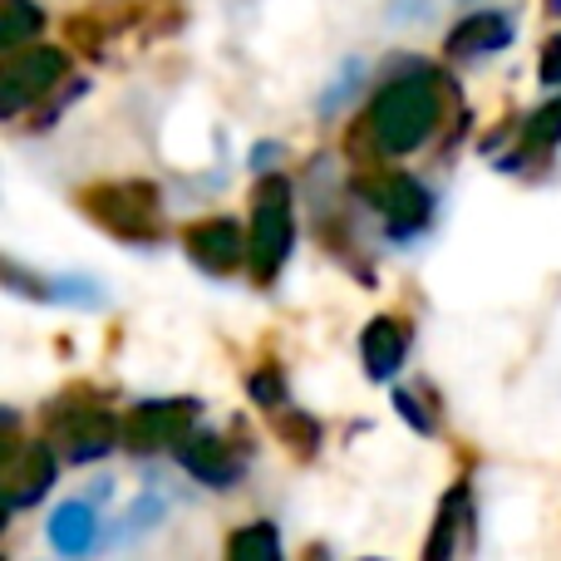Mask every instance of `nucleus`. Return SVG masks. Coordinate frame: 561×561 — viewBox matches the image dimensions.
Masks as SVG:
<instances>
[{"label": "nucleus", "instance_id": "nucleus-1", "mask_svg": "<svg viewBox=\"0 0 561 561\" xmlns=\"http://www.w3.org/2000/svg\"><path fill=\"white\" fill-rule=\"evenodd\" d=\"M444 75L428 65H409L394 79L375 89V99L365 104L355 128V148H369L375 158H404L419 153L444 124Z\"/></svg>", "mask_w": 561, "mask_h": 561}, {"label": "nucleus", "instance_id": "nucleus-2", "mask_svg": "<svg viewBox=\"0 0 561 561\" xmlns=\"http://www.w3.org/2000/svg\"><path fill=\"white\" fill-rule=\"evenodd\" d=\"M296 247V187L290 178L266 173L252 193V232H247V272L256 286H272Z\"/></svg>", "mask_w": 561, "mask_h": 561}, {"label": "nucleus", "instance_id": "nucleus-3", "mask_svg": "<svg viewBox=\"0 0 561 561\" xmlns=\"http://www.w3.org/2000/svg\"><path fill=\"white\" fill-rule=\"evenodd\" d=\"M355 193H359V203L379 217V227H385L394 242H414V237L434 222V207H438L434 193H428L414 173H394V168L365 173L355 183Z\"/></svg>", "mask_w": 561, "mask_h": 561}, {"label": "nucleus", "instance_id": "nucleus-4", "mask_svg": "<svg viewBox=\"0 0 561 561\" xmlns=\"http://www.w3.org/2000/svg\"><path fill=\"white\" fill-rule=\"evenodd\" d=\"M84 213L124 242H158L163 237V197L153 183H99L84 193Z\"/></svg>", "mask_w": 561, "mask_h": 561}, {"label": "nucleus", "instance_id": "nucleus-5", "mask_svg": "<svg viewBox=\"0 0 561 561\" xmlns=\"http://www.w3.org/2000/svg\"><path fill=\"white\" fill-rule=\"evenodd\" d=\"M65 79V49L55 45H20L0 65V118H15L35 108L49 89Z\"/></svg>", "mask_w": 561, "mask_h": 561}, {"label": "nucleus", "instance_id": "nucleus-6", "mask_svg": "<svg viewBox=\"0 0 561 561\" xmlns=\"http://www.w3.org/2000/svg\"><path fill=\"white\" fill-rule=\"evenodd\" d=\"M197 414H203L197 399H148L118 424V438L134 454H163V448H178L187 428H197Z\"/></svg>", "mask_w": 561, "mask_h": 561}, {"label": "nucleus", "instance_id": "nucleus-7", "mask_svg": "<svg viewBox=\"0 0 561 561\" xmlns=\"http://www.w3.org/2000/svg\"><path fill=\"white\" fill-rule=\"evenodd\" d=\"M55 444L69 463H94V458L114 454L118 444V419L99 404H79L55 419Z\"/></svg>", "mask_w": 561, "mask_h": 561}, {"label": "nucleus", "instance_id": "nucleus-8", "mask_svg": "<svg viewBox=\"0 0 561 561\" xmlns=\"http://www.w3.org/2000/svg\"><path fill=\"white\" fill-rule=\"evenodd\" d=\"M0 286L30 300H55V306H79V310L104 306V286L94 276H45V272H25V266L5 262V256H0Z\"/></svg>", "mask_w": 561, "mask_h": 561}, {"label": "nucleus", "instance_id": "nucleus-9", "mask_svg": "<svg viewBox=\"0 0 561 561\" xmlns=\"http://www.w3.org/2000/svg\"><path fill=\"white\" fill-rule=\"evenodd\" d=\"M173 454H178V463L207 488H232L247 468V458L237 454L222 434H207V428H187V434L178 438Z\"/></svg>", "mask_w": 561, "mask_h": 561}, {"label": "nucleus", "instance_id": "nucleus-10", "mask_svg": "<svg viewBox=\"0 0 561 561\" xmlns=\"http://www.w3.org/2000/svg\"><path fill=\"white\" fill-rule=\"evenodd\" d=\"M183 247L193 266H203L207 276H232L237 266H247V237L232 217H207V222L187 227Z\"/></svg>", "mask_w": 561, "mask_h": 561}, {"label": "nucleus", "instance_id": "nucleus-11", "mask_svg": "<svg viewBox=\"0 0 561 561\" xmlns=\"http://www.w3.org/2000/svg\"><path fill=\"white\" fill-rule=\"evenodd\" d=\"M55 483V454L49 444H20L10 463L0 468V503L5 507H35Z\"/></svg>", "mask_w": 561, "mask_h": 561}, {"label": "nucleus", "instance_id": "nucleus-12", "mask_svg": "<svg viewBox=\"0 0 561 561\" xmlns=\"http://www.w3.org/2000/svg\"><path fill=\"white\" fill-rule=\"evenodd\" d=\"M513 35H517V25L503 10H468L444 35V49H448V59H483L513 45Z\"/></svg>", "mask_w": 561, "mask_h": 561}, {"label": "nucleus", "instance_id": "nucleus-13", "mask_svg": "<svg viewBox=\"0 0 561 561\" xmlns=\"http://www.w3.org/2000/svg\"><path fill=\"white\" fill-rule=\"evenodd\" d=\"M557 148H561V94L547 99L542 108H533V114L523 118V128H517V148L503 153L497 163H503V173H527L533 163L552 158Z\"/></svg>", "mask_w": 561, "mask_h": 561}, {"label": "nucleus", "instance_id": "nucleus-14", "mask_svg": "<svg viewBox=\"0 0 561 561\" xmlns=\"http://www.w3.org/2000/svg\"><path fill=\"white\" fill-rule=\"evenodd\" d=\"M404 355H409V325L399 316H375L359 335V359H365V375L375 385L394 379L404 369Z\"/></svg>", "mask_w": 561, "mask_h": 561}, {"label": "nucleus", "instance_id": "nucleus-15", "mask_svg": "<svg viewBox=\"0 0 561 561\" xmlns=\"http://www.w3.org/2000/svg\"><path fill=\"white\" fill-rule=\"evenodd\" d=\"M49 542H55V552H65V557L94 552V542H99V513H94V503H84V497H75V503H59L55 517H49Z\"/></svg>", "mask_w": 561, "mask_h": 561}, {"label": "nucleus", "instance_id": "nucleus-16", "mask_svg": "<svg viewBox=\"0 0 561 561\" xmlns=\"http://www.w3.org/2000/svg\"><path fill=\"white\" fill-rule=\"evenodd\" d=\"M473 523V497H468V483H458L454 493L444 497V507H438V523H434V537H428L424 557L438 561V557H454L458 552V533Z\"/></svg>", "mask_w": 561, "mask_h": 561}, {"label": "nucleus", "instance_id": "nucleus-17", "mask_svg": "<svg viewBox=\"0 0 561 561\" xmlns=\"http://www.w3.org/2000/svg\"><path fill=\"white\" fill-rule=\"evenodd\" d=\"M39 25H45V15H39L35 0H0V55L30 45L39 35Z\"/></svg>", "mask_w": 561, "mask_h": 561}, {"label": "nucleus", "instance_id": "nucleus-18", "mask_svg": "<svg viewBox=\"0 0 561 561\" xmlns=\"http://www.w3.org/2000/svg\"><path fill=\"white\" fill-rule=\"evenodd\" d=\"M227 557H237V561H276L280 557L276 527L272 523H252V527H242V533H232L227 537Z\"/></svg>", "mask_w": 561, "mask_h": 561}, {"label": "nucleus", "instance_id": "nucleus-19", "mask_svg": "<svg viewBox=\"0 0 561 561\" xmlns=\"http://www.w3.org/2000/svg\"><path fill=\"white\" fill-rule=\"evenodd\" d=\"M365 79H369V65H365V59H345L340 79H335V84H325V94H320V114H335V108L345 104V99L355 94L359 84H365Z\"/></svg>", "mask_w": 561, "mask_h": 561}, {"label": "nucleus", "instance_id": "nucleus-20", "mask_svg": "<svg viewBox=\"0 0 561 561\" xmlns=\"http://www.w3.org/2000/svg\"><path fill=\"white\" fill-rule=\"evenodd\" d=\"M158 517H163V497L144 493V497H138V503H134V507H128V517H124V523H128V527H118V533H114V542H128V537L148 533V527H153V523H158Z\"/></svg>", "mask_w": 561, "mask_h": 561}, {"label": "nucleus", "instance_id": "nucleus-21", "mask_svg": "<svg viewBox=\"0 0 561 561\" xmlns=\"http://www.w3.org/2000/svg\"><path fill=\"white\" fill-rule=\"evenodd\" d=\"M247 389H252V399L262 409H286L290 399H286V385H280V375L276 369H262V375H252L247 379Z\"/></svg>", "mask_w": 561, "mask_h": 561}, {"label": "nucleus", "instance_id": "nucleus-22", "mask_svg": "<svg viewBox=\"0 0 561 561\" xmlns=\"http://www.w3.org/2000/svg\"><path fill=\"white\" fill-rule=\"evenodd\" d=\"M394 404H399V414H404L409 419V424H414L419 428V434H434V414H424V409H419V399L414 394H409V389H399V394H394Z\"/></svg>", "mask_w": 561, "mask_h": 561}, {"label": "nucleus", "instance_id": "nucleus-23", "mask_svg": "<svg viewBox=\"0 0 561 561\" xmlns=\"http://www.w3.org/2000/svg\"><path fill=\"white\" fill-rule=\"evenodd\" d=\"M542 84H561V35H552L547 39V49H542Z\"/></svg>", "mask_w": 561, "mask_h": 561}, {"label": "nucleus", "instance_id": "nucleus-24", "mask_svg": "<svg viewBox=\"0 0 561 561\" xmlns=\"http://www.w3.org/2000/svg\"><path fill=\"white\" fill-rule=\"evenodd\" d=\"M20 444H25V438L15 434V419H10V414H0V468L10 463V454H15Z\"/></svg>", "mask_w": 561, "mask_h": 561}, {"label": "nucleus", "instance_id": "nucleus-25", "mask_svg": "<svg viewBox=\"0 0 561 561\" xmlns=\"http://www.w3.org/2000/svg\"><path fill=\"white\" fill-rule=\"evenodd\" d=\"M547 15H557V20H561V0H547Z\"/></svg>", "mask_w": 561, "mask_h": 561}]
</instances>
